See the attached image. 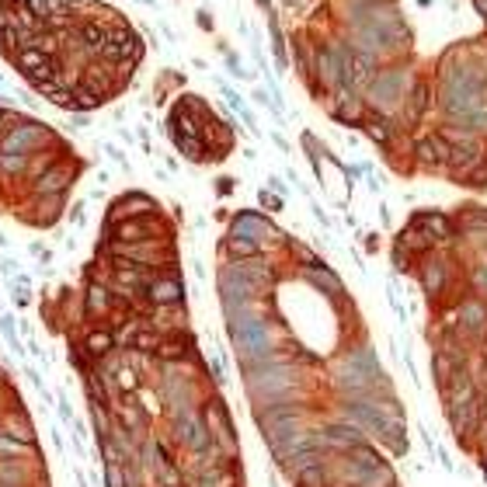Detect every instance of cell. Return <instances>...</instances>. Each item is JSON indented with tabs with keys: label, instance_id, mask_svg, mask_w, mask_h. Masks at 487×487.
Returning <instances> with one entry per match:
<instances>
[{
	"label": "cell",
	"instance_id": "obj_33",
	"mask_svg": "<svg viewBox=\"0 0 487 487\" xmlns=\"http://www.w3.org/2000/svg\"><path fill=\"white\" fill-rule=\"evenodd\" d=\"M418 439H421V446H425V456H428V463H435L439 442H435V435L428 432V425H418Z\"/></svg>",
	"mask_w": 487,
	"mask_h": 487
},
{
	"label": "cell",
	"instance_id": "obj_48",
	"mask_svg": "<svg viewBox=\"0 0 487 487\" xmlns=\"http://www.w3.org/2000/svg\"><path fill=\"white\" fill-rule=\"evenodd\" d=\"M473 8H477V15H480L484 25H487V0H473Z\"/></svg>",
	"mask_w": 487,
	"mask_h": 487
},
{
	"label": "cell",
	"instance_id": "obj_37",
	"mask_svg": "<svg viewBox=\"0 0 487 487\" xmlns=\"http://www.w3.org/2000/svg\"><path fill=\"white\" fill-rule=\"evenodd\" d=\"M233 188H237V178H216V195L220 199H227Z\"/></svg>",
	"mask_w": 487,
	"mask_h": 487
},
{
	"label": "cell",
	"instance_id": "obj_5",
	"mask_svg": "<svg viewBox=\"0 0 487 487\" xmlns=\"http://www.w3.org/2000/svg\"><path fill=\"white\" fill-rule=\"evenodd\" d=\"M63 140L39 119H18L4 136H0V153H39V150H49V146H59Z\"/></svg>",
	"mask_w": 487,
	"mask_h": 487
},
{
	"label": "cell",
	"instance_id": "obj_44",
	"mask_svg": "<svg viewBox=\"0 0 487 487\" xmlns=\"http://www.w3.org/2000/svg\"><path fill=\"white\" fill-rule=\"evenodd\" d=\"M379 220H383V227H394V216H390V206L386 202H379Z\"/></svg>",
	"mask_w": 487,
	"mask_h": 487
},
{
	"label": "cell",
	"instance_id": "obj_10",
	"mask_svg": "<svg viewBox=\"0 0 487 487\" xmlns=\"http://www.w3.org/2000/svg\"><path fill=\"white\" fill-rule=\"evenodd\" d=\"M102 237L108 240H122V244H133V240H153V237H174V227L164 213H150V216H133V220H122V223H112V227H102Z\"/></svg>",
	"mask_w": 487,
	"mask_h": 487
},
{
	"label": "cell",
	"instance_id": "obj_49",
	"mask_svg": "<svg viewBox=\"0 0 487 487\" xmlns=\"http://www.w3.org/2000/svg\"><path fill=\"white\" fill-rule=\"evenodd\" d=\"M477 466H480V473H484V480H487V452L477 456Z\"/></svg>",
	"mask_w": 487,
	"mask_h": 487
},
{
	"label": "cell",
	"instance_id": "obj_7",
	"mask_svg": "<svg viewBox=\"0 0 487 487\" xmlns=\"http://www.w3.org/2000/svg\"><path fill=\"white\" fill-rule=\"evenodd\" d=\"M227 233L258 240L268 254H271V247H285V240H289V233L278 230V227L271 223V216L261 213V209H237V213L230 216V230H227Z\"/></svg>",
	"mask_w": 487,
	"mask_h": 487
},
{
	"label": "cell",
	"instance_id": "obj_3",
	"mask_svg": "<svg viewBox=\"0 0 487 487\" xmlns=\"http://www.w3.org/2000/svg\"><path fill=\"white\" fill-rule=\"evenodd\" d=\"M94 258H108L112 265H140V268L164 271L178 265V247H174V237H153V240H133V244L102 237L94 247Z\"/></svg>",
	"mask_w": 487,
	"mask_h": 487
},
{
	"label": "cell",
	"instance_id": "obj_45",
	"mask_svg": "<svg viewBox=\"0 0 487 487\" xmlns=\"http://www.w3.org/2000/svg\"><path fill=\"white\" fill-rule=\"evenodd\" d=\"M271 143H275L282 153H289V143H285V136H282V133H271Z\"/></svg>",
	"mask_w": 487,
	"mask_h": 487
},
{
	"label": "cell",
	"instance_id": "obj_26",
	"mask_svg": "<svg viewBox=\"0 0 487 487\" xmlns=\"http://www.w3.org/2000/svg\"><path fill=\"white\" fill-rule=\"evenodd\" d=\"M171 143H174V150H178L184 160H191V164H209L206 143H202L199 136H171Z\"/></svg>",
	"mask_w": 487,
	"mask_h": 487
},
{
	"label": "cell",
	"instance_id": "obj_1",
	"mask_svg": "<svg viewBox=\"0 0 487 487\" xmlns=\"http://www.w3.org/2000/svg\"><path fill=\"white\" fill-rule=\"evenodd\" d=\"M327 386L334 390V397H362V394H397L394 379L383 369L376 348L369 338H355L348 341L331 369H327Z\"/></svg>",
	"mask_w": 487,
	"mask_h": 487
},
{
	"label": "cell",
	"instance_id": "obj_50",
	"mask_svg": "<svg viewBox=\"0 0 487 487\" xmlns=\"http://www.w3.org/2000/svg\"><path fill=\"white\" fill-rule=\"evenodd\" d=\"M258 8H265V11H271V0H258Z\"/></svg>",
	"mask_w": 487,
	"mask_h": 487
},
{
	"label": "cell",
	"instance_id": "obj_52",
	"mask_svg": "<svg viewBox=\"0 0 487 487\" xmlns=\"http://www.w3.org/2000/svg\"><path fill=\"white\" fill-rule=\"evenodd\" d=\"M0 87H4V73H0Z\"/></svg>",
	"mask_w": 487,
	"mask_h": 487
},
{
	"label": "cell",
	"instance_id": "obj_18",
	"mask_svg": "<svg viewBox=\"0 0 487 487\" xmlns=\"http://www.w3.org/2000/svg\"><path fill=\"white\" fill-rule=\"evenodd\" d=\"M146 324L160 334H178V331H191L188 327V307L184 303H171V307H146L143 310Z\"/></svg>",
	"mask_w": 487,
	"mask_h": 487
},
{
	"label": "cell",
	"instance_id": "obj_21",
	"mask_svg": "<svg viewBox=\"0 0 487 487\" xmlns=\"http://www.w3.org/2000/svg\"><path fill=\"white\" fill-rule=\"evenodd\" d=\"M80 345H84V352H87L94 362L105 359L108 352L119 348V345H115V327H112V324H94V321H90V327L84 331V341H80Z\"/></svg>",
	"mask_w": 487,
	"mask_h": 487
},
{
	"label": "cell",
	"instance_id": "obj_36",
	"mask_svg": "<svg viewBox=\"0 0 487 487\" xmlns=\"http://www.w3.org/2000/svg\"><path fill=\"white\" fill-rule=\"evenodd\" d=\"M435 463H439L446 473H456V459L449 456V449H446V446H439V452H435Z\"/></svg>",
	"mask_w": 487,
	"mask_h": 487
},
{
	"label": "cell",
	"instance_id": "obj_30",
	"mask_svg": "<svg viewBox=\"0 0 487 487\" xmlns=\"http://www.w3.org/2000/svg\"><path fill=\"white\" fill-rule=\"evenodd\" d=\"M28 157L25 153H0V178H25Z\"/></svg>",
	"mask_w": 487,
	"mask_h": 487
},
{
	"label": "cell",
	"instance_id": "obj_9",
	"mask_svg": "<svg viewBox=\"0 0 487 487\" xmlns=\"http://www.w3.org/2000/svg\"><path fill=\"white\" fill-rule=\"evenodd\" d=\"M432 108H435V77L418 73L411 90H408V97H404V105H401V112H397L401 133H408V136L418 133V126L432 115Z\"/></svg>",
	"mask_w": 487,
	"mask_h": 487
},
{
	"label": "cell",
	"instance_id": "obj_46",
	"mask_svg": "<svg viewBox=\"0 0 487 487\" xmlns=\"http://www.w3.org/2000/svg\"><path fill=\"white\" fill-rule=\"evenodd\" d=\"M70 220H73V223H84V202H77V206L70 209Z\"/></svg>",
	"mask_w": 487,
	"mask_h": 487
},
{
	"label": "cell",
	"instance_id": "obj_13",
	"mask_svg": "<svg viewBox=\"0 0 487 487\" xmlns=\"http://www.w3.org/2000/svg\"><path fill=\"white\" fill-rule=\"evenodd\" d=\"M456 331H459L470 345L487 341V300L473 296V292L459 296V303H456Z\"/></svg>",
	"mask_w": 487,
	"mask_h": 487
},
{
	"label": "cell",
	"instance_id": "obj_17",
	"mask_svg": "<svg viewBox=\"0 0 487 487\" xmlns=\"http://www.w3.org/2000/svg\"><path fill=\"white\" fill-rule=\"evenodd\" d=\"M411 223L425 227V230L435 237V244H439V247H449V244H456V240H459L456 220H452L449 213H442V209H414V213H411Z\"/></svg>",
	"mask_w": 487,
	"mask_h": 487
},
{
	"label": "cell",
	"instance_id": "obj_39",
	"mask_svg": "<svg viewBox=\"0 0 487 487\" xmlns=\"http://www.w3.org/2000/svg\"><path fill=\"white\" fill-rule=\"evenodd\" d=\"M195 21H199L206 32H213V15H209L206 8H199V11H195Z\"/></svg>",
	"mask_w": 487,
	"mask_h": 487
},
{
	"label": "cell",
	"instance_id": "obj_41",
	"mask_svg": "<svg viewBox=\"0 0 487 487\" xmlns=\"http://www.w3.org/2000/svg\"><path fill=\"white\" fill-rule=\"evenodd\" d=\"M362 244H365L369 254H376L379 251V233H362Z\"/></svg>",
	"mask_w": 487,
	"mask_h": 487
},
{
	"label": "cell",
	"instance_id": "obj_12",
	"mask_svg": "<svg viewBox=\"0 0 487 487\" xmlns=\"http://www.w3.org/2000/svg\"><path fill=\"white\" fill-rule=\"evenodd\" d=\"M296 275L314 289V292H321V296L334 307V310H341V307H352V300H348V289H345V282H341V275L321 258L317 265H303V268H296Z\"/></svg>",
	"mask_w": 487,
	"mask_h": 487
},
{
	"label": "cell",
	"instance_id": "obj_6",
	"mask_svg": "<svg viewBox=\"0 0 487 487\" xmlns=\"http://www.w3.org/2000/svg\"><path fill=\"white\" fill-rule=\"evenodd\" d=\"M414 278L421 282V289H425V296H428L432 310H439L442 300L449 296V289H452V258L442 254V247H435L432 254L418 258V265H414Z\"/></svg>",
	"mask_w": 487,
	"mask_h": 487
},
{
	"label": "cell",
	"instance_id": "obj_43",
	"mask_svg": "<svg viewBox=\"0 0 487 487\" xmlns=\"http://www.w3.org/2000/svg\"><path fill=\"white\" fill-rule=\"evenodd\" d=\"M310 213H314V220H317L321 227H331V220H327V213H324V209H321L317 202H310Z\"/></svg>",
	"mask_w": 487,
	"mask_h": 487
},
{
	"label": "cell",
	"instance_id": "obj_15",
	"mask_svg": "<svg viewBox=\"0 0 487 487\" xmlns=\"http://www.w3.org/2000/svg\"><path fill=\"white\" fill-rule=\"evenodd\" d=\"M150 213H160V202L153 199L150 191H140V188H129L122 195L108 202V213H105V227L112 223H122V220H133V216H150Z\"/></svg>",
	"mask_w": 487,
	"mask_h": 487
},
{
	"label": "cell",
	"instance_id": "obj_51",
	"mask_svg": "<svg viewBox=\"0 0 487 487\" xmlns=\"http://www.w3.org/2000/svg\"><path fill=\"white\" fill-rule=\"evenodd\" d=\"M143 4H153V8H157V0H143Z\"/></svg>",
	"mask_w": 487,
	"mask_h": 487
},
{
	"label": "cell",
	"instance_id": "obj_35",
	"mask_svg": "<svg viewBox=\"0 0 487 487\" xmlns=\"http://www.w3.org/2000/svg\"><path fill=\"white\" fill-rule=\"evenodd\" d=\"M223 63H227V70H230L233 77H240V80H247V77H251V73H247V70L240 66V59H237V52H227V59H223Z\"/></svg>",
	"mask_w": 487,
	"mask_h": 487
},
{
	"label": "cell",
	"instance_id": "obj_24",
	"mask_svg": "<svg viewBox=\"0 0 487 487\" xmlns=\"http://www.w3.org/2000/svg\"><path fill=\"white\" fill-rule=\"evenodd\" d=\"M456 369H463V365H456L446 352H439V348H432V379H435V390H439V397L446 394V386H449V379H452V372Z\"/></svg>",
	"mask_w": 487,
	"mask_h": 487
},
{
	"label": "cell",
	"instance_id": "obj_20",
	"mask_svg": "<svg viewBox=\"0 0 487 487\" xmlns=\"http://www.w3.org/2000/svg\"><path fill=\"white\" fill-rule=\"evenodd\" d=\"M394 244L397 247H404L408 254H414V258H425V254H432L439 244H435V237L425 230V227H418V223H404L401 227V233H394Z\"/></svg>",
	"mask_w": 487,
	"mask_h": 487
},
{
	"label": "cell",
	"instance_id": "obj_38",
	"mask_svg": "<svg viewBox=\"0 0 487 487\" xmlns=\"http://www.w3.org/2000/svg\"><path fill=\"white\" fill-rule=\"evenodd\" d=\"M268 191H275V195H282V199H285V195H289V188H285V181H282L278 174H271V178H268Z\"/></svg>",
	"mask_w": 487,
	"mask_h": 487
},
{
	"label": "cell",
	"instance_id": "obj_28",
	"mask_svg": "<svg viewBox=\"0 0 487 487\" xmlns=\"http://www.w3.org/2000/svg\"><path fill=\"white\" fill-rule=\"evenodd\" d=\"M28 456H39V449L0 432V459H28Z\"/></svg>",
	"mask_w": 487,
	"mask_h": 487
},
{
	"label": "cell",
	"instance_id": "obj_34",
	"mask_svg": "<svg viewBox=\"0 0 487 487\" xmlns=\"http://www.w3.org/2000/svg\"><path fill=\"white\" fill-rule=\"evenodd\" d=\"M105 487H126V480H122V463H105Z\"/></svg>",
	"mask_w": 487,
	"mask_h": 487
},
{
	"label": "cell",
	"instance_id": "obj_47",
	"mask_svg": "<svg viewBox=\"0 0 487 487\" xmlns=\"http://www.w3.org/2000/svg\"><path fill=\"white\" fill-rule=\"evenodd\" d=\"M59 418H63V421H73V411H70L66 401H59Z\"/></svg>",
	"mask_w": 487,
	"mask_h": 487
},
{
	"label": "cell",
	"instance_id": "obj_32",
	"mask_svg": "<svg viewBox=\"0 0 487 487\" xmlns=\"http://www.w3.org/2000/svg\"><path fill=\"white\" fill-rule=\"evenodd\" d=\"M466 188H473V191H487V157L473 167V174L466 178Z\"/></svg>",
	"mask_w": 487,
	"mask_h": 487
},
{
	"label": "cell",
	"instance_id": "obj_19",
	"mask_svg": "<svg viewBox=\"0 0 487 487\" xmlns=\"http://www.w3.org/2000/svg\"><path fill=\"white\" fill-rule=\"evenodd\" d=\"M0 432L11 435V439H18V442L35 446V428H32V418H28L25 404H18V401H15L8 411H0Z\"/></svg>",
	"mask_w": 487,
	"mask_h": 487
},
{
	"label": "cell",
	"instance_id": "obj_29",
	"mask_svg": "<svg viewBox=\"0 0 487 487\" xmlns=\"http://www.w3.org/2000/svg\"><path fill=\"white\" fill-rule=\"evenodd\" d=\"M46 59H52V56H46V52H39V49H28V46H21L15 56H11V63L18 66V73L25 77V73H32L35 66H42Z\"/></svg>",
	"mask_w": 487,
	"mask_h": 487
},
{
	"label": "cell",
	"instance_id": "obj_16",
	"mask_svg": "<svg viewBox=\"0 0 487 487\" xmlns=\"http://www.w3.org/2000/svg\"><path fill=\"white\" fill-rule=\"evenodd\" d=\"M146 307H171V303H184V278H181V268H164L157 271V278L146 285L143 292Z\"/></svg>",
	"mask_w": 487,
	"mask_h": 487
},
{
	"label": "cell",
	"instance_id": "obj_25",
	"mask_svg": "<svg viewBox=\"0 0 487 487\" xmlns=\"http://www.w3.org/2000/svg\"><path fill=\"white\" fill-rule=\"evenodd\" d=\"M268 35H271V56H275V66L285 70V66H289V49H285V35H282V25H278L275 8L268 11Z\"/></svg>",
	"mask_w": 487,
	"mask_h": 487
},
{
	"label": "cell",
	"instance_id": "obj_27",
	"mask_svg": "<svg viewBox=\"0 0 487 487\" xmlns=\"http://www.w3.org/2000/svg\"><path fill=\"white\" fill-rule=\"evenodd\" d=\"M466 282H470V292H473V296L487 300V258L470 261V268H466Z\"/></svg>",
	"mask_w": 487,
	"mask_h": 487
},
{
	"label": "cell",
	"instance_id": "obj_11",
	"mask_svg": "<svg viewBox=\"0 0 487 487\" xmlns=\"http://www.w3.org/2000/svg\"><path fill=\"white\" fill-rule=\"evenodd\" d=\"M80 167H84V160L73 157V150L63 153L46 174H39V178L28 184V199H42V195H66V191L73 188Z\"/></svg>",
	"mask_w": 487,
	"mask_h": 487
},
{
	"label": "cell",
	"instance_id": "obj_42",
	"mask_svg": "<svg viewBox=\"0 0 487 487\" xmlns=\"http://www.w3.org/2000/svg\"><path fill=\"white\" fill-rule=\"evenodd\" d=\"M365 184H369V191H376V195L383 191V178H379L376 171H372V174H365Z\"/></svg>",
	"mask_w": 487,
	"mask_h": 487
},
{
	"label": "cell",
	"instance_id": "obj_8",
	"mask_svg": "<svg viewBox=\"0 0 487 487\" xmlns=\"http://www.w3.org/2000/svg\"><path fill=\"white\" fill-rule=\"evenodd\" d=\"M202 421H206V428H209V435H213V446H220V449H223V456L240 459L237 425H233V418H230L227 401L216 394V390H213V394L202 401Z\"/></svg>",
	"mask_w": 487,
	"mask_h": 487
},
{
	"label": "cell",
	"instance_id": "obj_22",
	"mask_svg": "<svg viewBox=\"0 0 487 487\" xmlns=\"http://www.w3.org/2000/svg\"><path fill=\"white\" fill-rule=\"evenodd\" d=\"M258 254H268L258 240L233 237V233H227V237L220 240V258H223V261H247V258H258Z\"/></svg>",
	"mask_w": 487,
	"mask_h": 487
},
{
	"label": "cell",
	"instance_id": "obj_4",
	"mask_svg": "<svg viewBox=\"0 0 487 487\" xmlns=\"http://www.w3.org/2000/svg\"><path fill=\"white\" fill-rule=\"evenodd\" d=\"M414 77L418 73H414V63L411 59H404V63H383L376 70V77L369 80V87L362 90L365 105L372 112H383V115H397L401 105H404V97H408V90H411V84H414Z\"/></svg>",
	"mask_w": 487,
	"mask_h": 487
},
{
	"label": "cell",
	"instance_id": "obj_31",
	"mask_svg": "<svg viewBox=\"0 0 487 487\" xmlns=\"http://www.w3.org/2000/svg\"><path fill=\"white\" fill-rule=\"evenodd\" d=\"M258 202H261V209H268V213H282V209H285V199H282V195H275V191H268V188L258 191Z\"/></svg>",
	"mask_w": 487,
	"mask_h": 487
},
{
	"label": "cell",
	"instance_id": "obj_40",
	"mask_svg": "<svg viewBox=\"0 0 487 487\" xmlns=\"http://www.w3.org/2000/svg\"><path fill=\"white\" fill-rule=\"evenodd\" d=\"M105 153H108V157H112V160H119V164H122V167H129V160H126V153H122V150H119V146H112V143H105Z\"/></svg>",
	"mask_w": 487,
	"mask_h": 487
},
{
	"label": "cell",
	"instance_id": "obj_14",
	"mask_svg": "<svg viewBox=\"0 0 487 487\" xmlns=\"http://www.w3.org/2000/svg\"><path fill=\"white\" fill-rule=\"evenodd\" d=\"M449 153H452V146H449L435 129L411 136V164H414L418 171H442L446 160H449Z\"/></svg>",
	"mask_w": 487,
	"mask_h": 487
},
{
	"label": "cell",
	"instance_id": "obj_23",
	"mask_svg": "<svg viewBox=\"0 0 487 487\" xmlns=\"http://www.w3.org/2000/svg\"><path fill=\"white\" fill-rule=\"evenodd\" d=\"M383 66V59L379 56H372V52H352V87L362 94L365 87H369V80L376 77V70Z\"/></svg>",
	"mask_w": 487,
	"mask_h": 487
},
{
	"label": "cell",
	"instance_id": "obj_2",
	"mask_svg": "<svg viewBox=\"0 0 487 487\" xmlns=\"http://www.w3.org/2000/svg\"><path fill=\"white\" fill-rule=\"evenodd\" d=\"M240 379H244V394L251 404H265L271 397H289V394H307V365L292 359L285 345L278 355L251 369H240Z\"/></svg>",
	"mask_w": 487,
	"mask_h": 487
}]
</instances>
